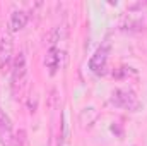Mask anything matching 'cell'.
I'll return each instance as SVG.
<instances>
[{
  "instance_id": "obj_3",
  "label": "cell",
  "mask_w": 147,
  "mask_h": 146,
  "mask_svg": "<svg viewBox=\"0 0 147 146\" xmlns=\"http://www.w3.org/2000/svg\"><path fill=\"white\" fill-rule=\"evenodd\" d=\"M10 74H12V86L14 88H21L24 84L26 74H28V64H26V55L22 52H19L14 60H12V67H10Z\"/></svg>"
},
{
  "instance_id": "obj_6",
  "label": "cell",
  "mask_w": 147,
  "mask_h": 146,
  "mask_svg": "<svg viewBox=\"0 0 147 146\" xmlns=\"http://www.w3.org/2000/svg\"><path fill=\"white\" fill-rule=\"evenodd\" d=\"M60 64H62V52H60L58 48L51 46V48L46 52L45 65H46V69L50 71L51 76H55V74L58 72V69H60Z\"/></svg>"
},
{
  "instance_id": "obj_1",
  "label": "cell",
  "mask_w": 147,
  "mask_h": 146,
  "mask_svg": "<svg viewBox=\"0 0 147 146\" xmlns=\"http://www.w3.org/2000/svg\"><path fill=\"white\" fill-rule=\"evenodd\" d=\"M14 60V36L9 29H5L0 36V71L7 72L12 67Z\"/></svg>"
},
{
  "instance_id": "obj_8",
  "label": "cell",
  "mask_w": 147,
  "mask_h": 146,
  "mask_svg": "<svg viewBox=\"0 0 147 146\" xmlns=\"http://www.w3.org/2000/svg\"><path fill=\"white\" fill-rule=\"evenodd\" d=\"M12 145H14V146H28V138H26V132H24V131H19V132L14 136Z\"/></svg>"
},
{
  "instance_id": "obj_4",
  "label": "cell",
  "mask_w": 147,
  "mask_h": 146,
  "mask_svg": "<svg viewBox=\"0 0 147 146\" xmlns=\"http://www.w3.org/2000/svg\"><path fill=\"white\" fill-rule=\"evenodd\" d=\"M108 57H110V45L106 43V45H101L94 52V55L89 59V69L94 74L105 72L106 64H108Z\"/></svg>"
},
{
  "instance_id": "obj_5",
  "label": "cell",
  "mask_w": 147,
  "mask_h": 146,
  "mask_svg": "<svg viewBox=\"0 0 147 146\" xmlns=\"http://www.w3.org/2000/svg\"><path fill=\"white\" fill-rule=\"evenodd\" d=\"M12 141H14V131L10 117L3 110H0V143L3 146H12Z\"/></svg>"
},
{
  "instance_id": "obj_7",
  "label": "cell",
  "mask_w": 147,
  "mask_h": 146,
  "mask_svg": "<svg viewBox=\"0 0 147 146\" xmlns=\"http://www.w3.org/2000/svg\"><path fill=\"white\" fill-rule=\"evenodd\" d=\"M28 24V14L24 10H14L10 14V21H9V31L10 33H17L21 29H24Z\"/></svg>"
},
{
  "instance_id": "obj_2",
  "label": "cell",
  "mask_w": 147,
  "mask_h": 146,
  "mask_svg": "<svg viewBox=\"0 0 147 146\" xmlns=\"http://www.w3.org/2000/svg\"><path fill=\"white\" fill-rule=\"evenodd\" d=\"M111 103L115 107L125 110H137L139 108V100L134 91L130 89H115L111 93Z\"/></svg>"
}]
</instances>
